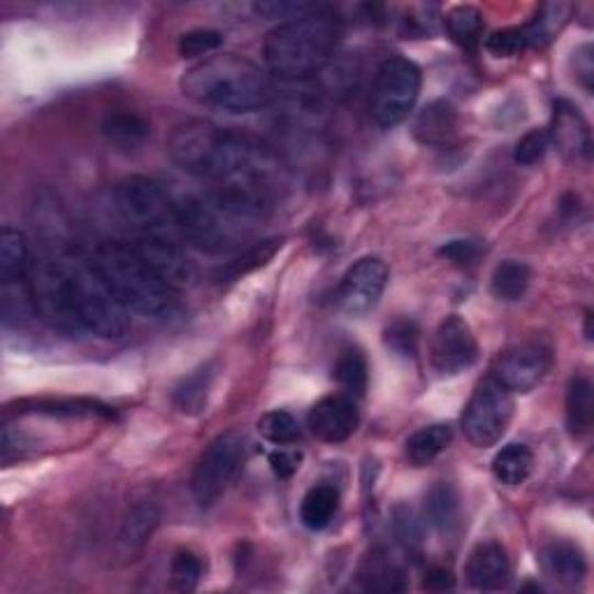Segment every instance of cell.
Segmentation results:
<instances>
[{"mask_svg":"<svg viewBox=\"0 0 594 594\" xmlns=\"http://www.w3.org/2000/svg\"><path fill=\"white\" fill-rule=\"evenodd\" d=\"M29 289L35 314L64 333L119 339L128 333V314L87 258L47 256L33 260Z\"/></svg>","mask_w":594,"mask_h":594,"instance_id":"obj_1","label":"cell"},{"mask_svg":"<svg viewBox=\"0 0 594 594\" xmlns=\"http://www.w3.org/2000/svg\"><path fill=\"white\" fill-rule=\"evenodd\" d=\"M168 154L183 172L214 181L249 177L260 158L258 145L249 135L204 119H189L175 126L168 137Z\"/></svg>","mask_w":594,"mask_h":594,"instance_id":"obj_2","label":"cell"},{"mask_svg":"<svg viewBox=\"0 0 594 594\" xmlns=\"http://www.w3.org/2000/svg\"><path fill=\"white\" fill-rule=\"evenodd\" d=\"M181 93L223 112L251 114L272 105L274 85L254 60L237 54H216L181 75Z\"/></svg>","mask_w":594,"mask_h":594,"instance_id":"obj_3","label":"cell"},{"mask_svg":"<svg viewBox=\"0 0 594 594\" xmlns=\"http://www.w3.org/2000/svg\"><path fill=\"white\" fill-rule=\"evenodd\" d=\"M96 274L108 285L114 300L126 314L142 318H166L177 306V291L162 281L149 265L139 258L131 242L108 239L87 256Z\"/></svg>","mask_w":594,"mask_h":594,"instance_id":"obj_4","label":"cell"},{"mask_svg":"<svg viewBox=\"0 0 594 594\" xmlns=\"http://www.w3.org/2000/svg\"><path fill=\"white\" fill-rule=\"evenodd\" d=\"M341 37L339 19L318 8L274 29L265 40V64L281 79H306L330 64Z\"/></svg>","mask_w":594,"mask_h":594,"instance_id":"obj_5","label":"cell"},{"mask_svg":"<svg viewBox=\"0 0 594 594\" xmlns=\"http://www.w3.org/2000/svg\"><path fill=\"white\" fill-rule=\"evenodd\" d=\"M119 214L137 228V235H162L181 242L177 200L158 181L133 175L121 179L114 191Z\"/></svg>","mask_w":594,"mask_h":594,"instance_id":"obj_6","label":"cell"},{"mask_svg":"<svg viewBox=\"0 0 594 594\" xmlns=\"http://www.w3.org/2000/svg\"><path fill=\"white\" fill-rule=\"evenodd\" d=\"M247 450L249 441L239 429H228L204 448L191 477V493L200 508L214 506L228 493L247 462Z\"/></svg>","mask_w":594,"mask_h":594,"instance_id":"obj_7","label":"cell"},{"mask_svg":"<svg viewBox=\"0 0 594 594\" xmlns=\"http://www.w3.org/2000/svg\"><path fill=\"white\" fill-rule=\"evenodd\" d=\"M423 85L421 68L404 56H393L377 70L370 93V116L379 128H395L414 110Z\"/></svg>","mask_w":594,"mask_h":594,"instance_id":"obj_8","label":"cell"},{"mask_svg":"<svg viewBox=\"0 0 594 594\" xmlns=\"http://www.w3.org/2000/svg\"><path fill=\"white\" fill-rule=\"evenodd\" d=\"M514 393L493 377L479 381L462 412V433L477 448L495 446L514 418Z\"/></svg>","mask_w":594,"mask_h":594,"instance_id":"obj_9","label":"cell"},{"mask_svg":"<svg viewBox=\"0 0 594 594\" xmlns=\"http://www.w3.org/2000/svg\"><path fill=\"white\" fill-rule=\"evenodd\" d=\"M550 348L541 341H523L504 348L493 362V377L508 393H531L550 370Z\"/></svg>","mask_w":594,"mask_h":594,"instance_id":"obj_10","label":"cell"},{"mask_svg":"<svg viewBox=\"0 0 594 594\" xmlns=\"http://www.w3.org/2000/svg\"><path fill=\"white\" fill-rule=\"evenodd\" d=\"M388 279H391V270L388 265L377 256H365L341 277L339 289L335 293V302L339 310L348 316H362L372 312L379 304Z\"/></svg>","mask_w":594,"mask_h":594,"instance_id":"obj_11","label":"cell"},{"mask_svg":"<svg viewBox=\"0 0 594 594\" xmlns=\"http://www.w3.org/2000/svg\"><path fill=\"white\" fill-rule=\"evenodd\" d=\"M479 360V344L464 318L448 316L439 323L429 344V362L439 377H458Z\"/></svg>","mask_w":594,"mask_h":594,"instance_id":"obj_12","label":"cell"},{"mask_svg":"<svg viewBox=\"0 0 594 594\" xmlns=\"http://www.w3.org/2000/svg\"><path fill=\"white\" fill-rule=\"evenodd\" d=\"M131 247L172 291L191 289L195 283L198 270L179 239L162 235H137L131 239Z\"/></svg>","mask_w":594,"mask_h":594,"instance_id":"obj_13","label":"cell"},{"mask_svg":"<svg viewBox=\"0 0 594 594\" xmlns=\"http://www.w3.org/2000/svg\"><path fill=\"white\" fill-rule=\"evenodd\" d=\"M360 416L354 397L348 395H327L318 400L306 416L312 435L325 444H341L351 439L358 429Z\"/></svg>","mask_w":594,"mask_h":594,"instance_id":"obj_14","label":"cell"},{"mask_svg":"<svg viewBox=\"0 0 594 594\" xmlns=\"http://www.w3.org/2000/svg\"><path fill=\"white\" fill-rule=\"evenodd\" d=\"M467 583L477 590H502L511 579L508 552L500 541H483L469 552L464 567Z\"/></svg>","mask_w":594,"mask_h":594,"instance_id":"obj_15","label":"cell"},{"mask_svg":"<svg viewBox=\"0 0 594 594\" xmlns=\"http://www.w3.org/2000/svg\"><path fill=\"white\" fill-rule=\"evenodd\" d=\"M160 520V511L154 502L142 500L133 504L119 527L116 548L124 560H137L149 546Z\"/></svg>","mask_w":594,"mask_h":594,"instance_id":"obj_16","label":"cell"},{"mask_svg":"<svg viewBox=\"0 0 594 594\" xmlns=\"http://www.w3.org/2000/svg\"><path fill=\"white\" fill-rule=\"evenodd\" d=\"M550 145H556L564 156L579 158L590 154V126L579 112L567 100L556 102V112H552V124L548 131Z\"/></svg>","mask_w":594,"mask_h":594,"instance_id":"obj_17","label":"cell"},{"mask_svg":"<svg viewBox=\"0 0 594 594\" xmlns=\"http://www.w3.org/2000/svg\"><path fill=\"white\" fill-rule=\"evenodd\" d=\"M541 562L548 576L562 585H579L587 573V560L581 546L564 539H556L543 546Z\"/></svg>","mask_w":594,"mask_h":594,"instance_id":"obj_18","label":"cell"},{"mask_svg":"<svg viewBox=\"0 0 594 594\" xmlns=\"http://www.w3.org/2000/svg\"><path fill=\"white\" fill-rule=\"evenodd\" d=\"M458 133V112L448 100H437L427 105L414 126V135L425 147H446Z\"/></svg>","mask_w":594,"mask_h":594,"instance_id":"obj_19","label":"cell"},{"mask_svg":"<svg viewBox=\"0 0 594 594\" xmlns=\"http://www.w3.org/2000/svg\"><path fill=\"white\" fill-rule=\"evenodd\" d=\"M31 265L33 260L26 235L12 225H5L0 231V279H3V285L26 283Z\"/></svg>","mask_w":594,"mask_h":594,"instance_id":"obj_20","label":"cell"},{"mask_svg":"<svg viewBox=\"0 0 594 594\" xmlns=\"http://www.w3.org/2000/svg\"><path fill=\"white\" fill-rule=\"evenodd\" d=\"M281 247H283V237H268V239L251 242L249 247H244L233 260L223 265L216 279L221 283H235L244 277H249L256 270L265 268V265H270L272 258L281 251Z\"/></svg>","mask_w":594,"mask_h":594,"instance_id":"obj_21","label":"cell"},{"mask_svg":"<svg viewBox=\"0 0 594 594\" xmlns=\"http://www.w3.org/2000/svg\"><path fill=\"white\" fill-rule=\"evenodd\" d=\"M214 377H216V362H208V365L198 367V370H193L189 377H183L177 383L175 393H172V402L181 414L198 416L204 412Z\"/></svg>","mask_w":594,"mask_h":594,"instance_id":"obj_22","label":"cell"},{"mask_svg":"<svg viewBox=\"0 0 594 594\" xmlns=\"http://www.w3.org/2000/svg\"><path fill=\"white\" fill-rule=\"evenodd\" d=\"M450 444H453V427L448 423H435L418 429V433L406 439L404 456L408 464L427 467L429 462H435Z\"/></svg>","mask_w":594,"mask_h":594,"instance_id":"obj_23","label":"cell"},{"mask_svg":"<svg viewBox=\"0 0 594 594\" xmlns=\"http://www.w3.org/2000/svg\"><path fill=\"white\" fill-rule=\"evenodd\" d=\"M339 511V490L330 483H318L306 490L300 504V520L306 529L321 531L330 527Z\"/></svg>","mask_w":594,"mask_h":594,"instance_id":"obj_24","label":"cell"},{"mask_svg":"<svg viewBox=\"0 0 594 594\" xmlns=\"http://www.w3.org/2000/svg\"><path fill=\"white\" fill-rule=\"evenodd\" d=\"M425 516L439 535H456L460 527V500L453 485L437 483L425 497Z\"/></svg>","mask_w":594,"mask_h":594,"instance_id":"obj_25","label":"cell"},{"mask_svg":"<svg viewBox=\"0 0 594 594\" xmlns=\"http://www.w3.org/2000/svg\"><path fill=\"white\" fill-rule=\"evenodd\" d=\"M594 421V391L587 377H573L567 388V427L581 439L592 429Z\"/></svg>","mask_w":594,"mask_h":594,"instance_id":"obj_26","label":"cell"},{"mask_svg":"<svg viewBox=\"0 0 594 594\" xmlns=\"http://www.w3.org/2000/svg\"><path fill=\"white\" fill-rule=\"evenodd\" d=\"M102 133L119 152H135L149 137V124L133 112H114L102 121Z\"/></svg>","mask_w":594,"mask_h":594,"instance_id":"obj_27","label":"cell"},{"mask_svg":"<svg viewBox=\"0 0 594 594\" xmlns=\"http://www.w3.org/2000/svg\"><path fill=\"white\" fill-rule=\"evenodd\" d=\"M535 469V456L525 444L504 446L493 460V474L504 485H520Z\"/></svg>","mask_w":594,"mask_h":594,"instance_id":"obj_28","label":"cell"},{"mask_svg":"<svg viewBox=\"0 0 594 594\" xmlns=\"http://www.w3.org/2000/svg\"><path fill=\"white\" fill-rule=\"evenodd\" d=\"M531 281V272L520 260H502L493 279H490V291L502 302H518L525 298Z\"/></svg>","mask_w":594,"mask_h":594,"instance_id":"obj_29","label":"cell"},{"mask_svg":"<svg viewBox=\"0 0 594 594\" xmlns=\"http://www.w3.org/2000/svg\"><path fill=\"white\" fill-rule=\"evenodd\" d=\"M335 379L344 388L348 397H362L370 381V367L358 346H348L339 354L335 365Z\"/></svg>","mask_w":594,"mask_h":594,"instance_id":"obj_30","label":"cell"},{"mask_svg":"<svg viewBox=\"0 0 594 594\" xmlns=\"http://www.w3.org/2000/svg\"><path fill=\"white\" fill-rule=\"evenodd\" d=\"M446 31L462 49H477L483 35V14L474 5H458L446 14Z\"/></svg>","mask_w":594,"mask_h":594,"instance_id":"obj_31","label":"cell"},{"mask_svg":"<svg viewBox=\"0 0 594 594\" xmlns=\"http://www.w3.org/2000/svg\"><path fill=\"white\" fill-rule=\"evenodd\" d=\"M571 8L564 3H552V5H543L539 8L537 16L531 19L529 24H525V33L529 40V47H543L548 45L552 35H556L569 19Z\"/></svg>","mask_w":594,"mask_h":594,"instance_id":"obj_32","label":"cell"},{"mask_svg":"<svg viewBox=\"0 0 594 594\" xmlns=\"http://www.w3.org/2000/svg\"><path fill=\"white\" fill-rule=\"evenodd\" d=\"M258 433L274 446H293L300 441V423L289 412H270L258 421Z\"/></svg>","mask_w":594,"mask_h":594,"instance_id":"obj_33","label":"cell"},{"mask_svg":"<svg viewBox=\"0 0 594 594\" xmlns=\"http://www.w3.org/2000/svg\"><path fill=\"white\" fill-rule=\"evenodd\" d=\"M418 339H421L418 325L408 318H397L391 325H385L383 330L385 348L400 358H416Z\"/></svg>","mask_w":594,"mask_h":594,"instance_id":"obj_34","label":"cell"},{"mask_svg":"<svg viewBox=\"0 0 594 594\" xmlns=\"http://www.w3.org/2000/svg\"><path fill=\"white\" fill-rule=\"evenodd\" d=\"M202 576H204V562L200 556H195L193 550H187V548L175 552L170 562V581L175 590L179 592L195 590Z\"/></svg>","mask_w":594,"mask_h":594,"instance_id":"obj_35","label":"cell"},{"mask_svg":"<svg viewBox=\"0 0 594 594\" xmlns=\"http://www.w3.org/2000/svg\"><path fill=\"white\" fill-rule=\"evenodd\" d=\"M223 45V35L214 29H195L183 33L177 43V52L181 58H200L216 52Z\"/></svg>","mask_w":594,"mask_h":594,"instance_id":"obj_36","label":"cell"},{"mask_svg":"<svg viewBox=\"0 0 594 594\" xmlns=\"http://www.w3.org/2000/svg\"><path fill=\"white\" fill-rule=\"evenodd\" d=\"M393 529L400 546L408 552V556H418L423 546V531L421 523L416 520L414 511L408 506H397L393 511Z\"/></svg>","mask_w":594,"mask_h":594,"instance_id":"obj_37","label":"cell"},{"mask_svg":"<svg viewBox=\"0 0 594 594\" xmlns=\"http://www.w3.org/2000/svg\"><path fill=\"white\" fill-rule=\"evenodd\" d=\"M550 149V137L546 128H535L520 137V142L516 145L514 158L518 166H537V162L543 160V156Z\"/></svg>","mask_w":594,"mask_h":594,"instance_id":"obj_38","label":"cell"},{"mask_svg":"<svg viewBox=\"0 0 594 594\" xmlns=\"http://www.w3.org/2000/svg\"><path fill=\"white\" fill-rule=\"evenodd\" d=\"M485 47L490 54L511 58V56H518L525 49H529V40H527V33L523 26H514V29H504V31H497V33L490 35Z\"/></svg>","mask_w":594,"mask_h":594,"instance_id":"obj_39","label":"cell"},{"mask_svg":"<svg viewBox=\"0 0 594 594\" xmlns=\"http://www.w3.org/2000/svg\"><path fill=\"white\" fill-rule=\"evenodd\" d=\"M481 254H483L481 244H477L474 239H450L439 249V256L446 258L448 262L458 265V268H471V265H477Z\"/></svg>","mask_w":594,"mask_h":594,"instance_id":"obj_40","label":"cell"},{"mask_svg":"<svg viewBox=\"0 0 594 594\" xmlns=\"http://www.w3.org/2000/svg\"><path fill=\"white\" fill-rule=\"evenodd\" d=\"M256 14L265 16V19H289V22H293V19H300L304 14H310L314 10H318V5H312V3H285V0H270V3H256L254 5Z\"/></svg>","mask_w":594,"mask_h":594,"instance_id":"obj_41","label":"cell"},{"mask_svg":"<svg viewBox=\"0 0 594 594\" xmlns=\"http://www.w3.org/2000/svg\"><path fill=\"white\" fill-rule=\"evenodd\" d=\"M300 462H302V453L289 446H279L270 453V467L279 479H291L300 469Z\"/></svg>","mask_w":594,"mask_h":594,"instance_id":"obj_42","label":"cell"},{"mask_svg":"<svg viewBox=\"0 0 594 594\" xmlns=\"http://www.w3.org/2000/svg\"><path fill=\"white\" fill-rule=\"evenodd\" d=\"M573 64H576V79L583 85L585 91H592V77H594V66H592V47L585 45L576 54H573Z\"/></svg>","mask_w":594,"mask_h":594,"instance_id":"obj_43","label":"cell"},{"mask_svg":"<svg viewBox=\"0 0 594 594\" xmlns=\"http://www.w3.org/2000/svg\"><path fill=\"white\" fill-rule=\"evenodd\" d=\"M453 585H456L453 573H450L448 569H441V567L429 569L425 573V581H423V587L429 592H446V590H453Z\"/></svg>","mask_w":594,"mask_h":594,"instance_id":"obj_44","label":"cell"}]
</instances>
